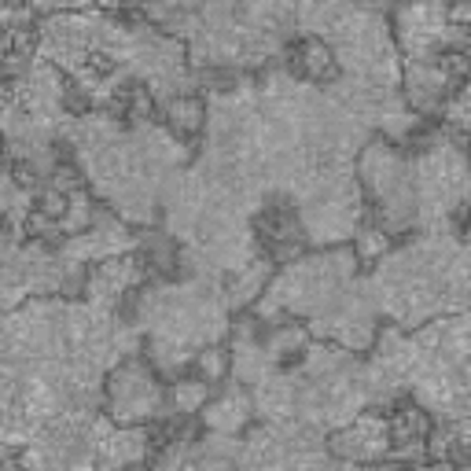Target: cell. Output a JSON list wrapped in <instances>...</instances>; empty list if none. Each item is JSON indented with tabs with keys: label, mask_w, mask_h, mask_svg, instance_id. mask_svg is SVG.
<instances>
[{
	"label": "cell",
	"mask_w": 471,
	"mask_h": 471,
	"mask_svg": "<svg viewBox=\"0 0 471 471\" xmlns=\"http://www.w3.org/2000/svg\"><path fill=\"white\" fill-rule=\"evenodd\" d=\"M15 180L22 188H33L37 185V169H33V162H15Z\"/></svg>",
	"instance_id": "cell-2"
},
{
	"label": "cell",
	"mask_w": 471,
	"mask_h": 471,
	"mask_svg": "<svg viewBox=\"0 0 471 471\" xmlns=\"http://www.w3.org/2000/svg\"><path fill=\"white\" fill-rule=\"evenodd\" d=\"M67 195H63V192H45L41 195V199H37V214H45L48 221H63V217H67Z\"/></svg>",
	"instance_id": "cell-1"
}]
</instances>
